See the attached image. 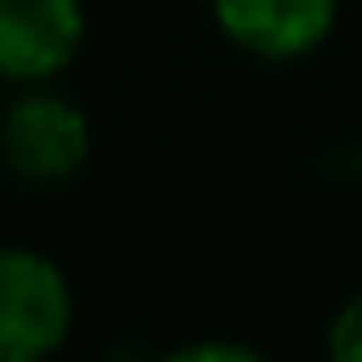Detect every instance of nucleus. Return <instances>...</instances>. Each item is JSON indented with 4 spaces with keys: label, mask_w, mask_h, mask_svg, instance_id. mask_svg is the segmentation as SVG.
<instances>
[{
    "label": "nucleus",
    "mask_w": 362,
    "mask_h": 362,
    "mask_svg": "<svg viewBox=\"0 0 362 362\" xmlns=\"http://www.w3.org/2000/svg\"><path fill=\"white\" fill-rule=\"evenodd\" d=\"M75 330V293L54 256L0 245V362L54 357Z\"/></svg>",
    "instance_id": "2"
},
{
    "label": "nucleus",
    "mask_w": 362,
    "mask_h": 362,
    "mask_svg": "<svg viewBox=\"0 0 362 362\" xmlns=\"http://www.w3.org/2000/svg\"><path fill=\"white\" fill-rule=\"evenodd\" d=\"M90 160V117L64 90L16 86L11 107L0 112V165L27 187H64Z\"/></svg>",
    "instance_id": "1"
},
{
    "label": "nucleus",
    "mask_w": 362,
    "mask_h": 362,
    "mask_svg": "<svg viewBox=\"0 0 362 362\" xmlns=\"http://www.w3.org/2000/svg\"><path fill=\"white\" fill-rule=\"evenodd\" d=\"M325 351L336 362H362V293H351L346 304L330 315L325 325Z\"/></svg>",
    "instance_id": "5"
},
{
    "label": "nucleus",
    "mask_w": 362,
    "mask_h": 362,
    "mask_svg": "<svg viewBox=\"0 0 362 362\" xmlns=\"http://www.w3.org/2000/svg\"><path fill=\"white\" fill-rule=\"evenodd\" d=\"M341 0H214V22L240 54L293 64L336 33Z\"/></svg>",
    "instance_id": "4"
},
{
    "label": "nucleus",
    "mask_w": 362,
    "mask_h": 362,
    "mask_svg": "<svg viewBox=\"0 0 362 362\" xmlns=\"http://www.w3.org/2000/svg\"><path fill=\"white\" fill-rule=\"evenodd\" d=\"M86 48V0H0V80L48 86Z\"/></svg>",
    "instance_id": "3"
}]
</instances>
